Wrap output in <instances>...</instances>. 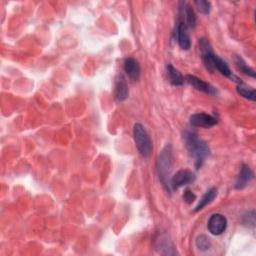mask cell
Here are the masks:
<instances>
[{"mask_svg": "<svg viewBox=\"0 0 256 256\" xmlns=\"http://www.w3.org/2000/svg\"><path fill=\"white\" fill-rule=\"evenodd\" d=\"M182 138L186 149L194 160L196 169L201 168L205 159L210 155V148L208 144L199 138L195 132L190 130H185L183 132Z\"/></svg>", "mask_w": 256, "mask_h": 256, "instance_id": "1", "label": "cell"}, {"mask_svg": "<svg viewBox=\"0 0 256 256\" xmlns=\"http://www.w3.org/2000/svg\"><path fill=\"white\" fill-rule=\"evenodd\" d=\"M199 49L201 51L202 61L207 70L211 72H213L214 70H217L226 77H229L231 79H237L231 72V69L229 68L228 64L219 56L213 53L211 45L207 39L201 38L199 40Z\"/></svg>", "mask_w": 256, "mask_h": 256, "instance_id": "2", "label": "cell"}, {"mask_svg": "<svg viewBox=\"0 0 256 256\" xmlns=\"http://www.w3.org/2000/svg\"><path fill=\"white\" fill-rule=\"evenodd\" d=\"M171 171H172V147L167 144L160 152L157 159V173L160 182L167 191H171Z\"/></svg>", "mask_w": 256, "mask_h": 256, "instance_id": "3", "label": "cell"}, {"mask_svg": "<svg viewBox=\"0 0 256 256\" xmlns=\"http://www.w3.org/2000/svg\"><path fill=\"white\" fill-rule=\"evenodd\" d=\"M133 137H134L135 145L138 151L140 152V154L144 157H148L152 151V142L146 129L142 124L136 123L134 125Z\"/></svg>", "mask_w": 256, "mask_h": 256, "instance_id": "4", "label": "cell"}, {"mask_svg": "<svg viewBox=\"0 0 256 256\" xmlns=\"http://www.w3.org/2000/svg\"><path fill=\"white\" fill-rule=\"evenodd\" d=\"M207 228L213 235H221L227 228V219L220 213H215L210 216L207 222Z\"/></svg>", "mask_w": 256, "mask_h": 256, "instance_id": "5", "label": "cell"}, {"mask_svg": "<svg viewBox=\"0 0 256 256\" xmlns=\"http://www.w3.org/2000/svg\"><path fill=\"white\" fill-rule=\"evenodd\" d=\"M154 246H155V249L160 254H163V255H176V254H178L174 245H173V243L171 242L170 238L165 233L159 234L156 237L155 242H154Z\"/></svg>", "mask_w": 256, "mask_h": 256, "instance_id": "6", "label": "cell"}, {"mask_svg": "<svg viewBox=\"0 0 256 256\" xmlns=\"http://www.w3.org/2000/svg\"><path fill=\"white\" fill-rule=\"evenodd\" d=\"M195 180V175L192 171L183 169L179 170L174 176L171 177L170 185L171 189H178L184 185H188Z\"/></svg>", "mask_w": 256, "mask_h": 256, "instance_id": "7", "label": "cell"}, {"mask_svg": "<svg viewBox=\"0 0 256 256\" xmlns=\"http://www.w3.org/2000/svg\"><path fill=\"white\" fill-rule=\"evenodd\" d=\"M178 21L183 22L188 28H194L196 25V14L191 6L185 2H180L179 7V19Z\"/></svg>", "mask_w": 256, "mask_h": 256, "instance_id": "8", "label": "cell"}, {"mask_svg": "<svg viewBox=\"0 0 256 256\" xmlns=\"http://www.w3.org/2000/svg\"><path fill=\"white\" fill-rule=\"evenodd\" d=\"M217 118L207 113H195L190 116V124L194 127L209 128L216 125Z\"/></svg>", "mask_w": 256, "mask_h": 256, "instance_id": "9", "label": "cell"}, {"mask_svg": "<svg viewBox=\"0 0 256 256\" xmlns=\"http://www.w3.org/2000/svg\"><path fill=\"white\" fill-rule=\"evenodd\" d=\"M185 80L188 84H190L192 87H194L195 89L201 91V92H204L206 94H209V95H216L217 94V89L212 86L211 84L203 81L202 79L194 76V75H187L185 77Z\"/></svg>", "mask_w": 256, "mask_h": 256, "instance_id": "10", "label": "cell"}, {"mask_svg": "<svg viewBox=\"0 0 256 256\" xmlns=\"http://www.w3.org/2000/svg\"><path fill=\"white\" fill-rule=\"evenodd\" d=\"M129 95V89L125 77L122 74H118L114 81V97L117 101L122 102L127 99Z\"/></svg>", "mask_w": 256, "mask_h": 256, "instance_id": "11", "label": "cell"}, {"mask_svg": "<svg viewBox=\"0 0 256 256\" xmlns=\"http://www.w3.org/2000/svg\"><path fill=\"white\" fill-rule=\"evenodd\" d=\"M175 36L178 42V45L183 50H188L191 46L190 37L188 34V27L181 21H178L176 30H175Z\"/></svg>", "mask_w": 256, "mask_h": 256, "instance_id": "12", "label": "cell"}, {"mask_svg": "<svg viewBox=\"0 0 256 256\" xmlns=\"http://www.w3.org/2000/svg\"><path fill=\"white\" fill-rule=\"evenodd\" d=\"M253 178H254V173L251 170V168L248 165L243 164L240 168L239 174L235 182V189L237 190L244 189L252 181Z\"/></svg>", "mask_w": 256, "mask_h": 256, "instance_id": "13", "label": "cell"}, {"mask_svg": "<svg viewBox=\"0 0 256 256\" xmlns=\"http://www.w3.org/2000/svg\"><path fill=\"white\" fill-rule=\"evenodd\" d=\"M124 70L132 80H138L140 77V65L135 58L129 57L124 61Z\"/></svg>", "mask_w": 256, "mask_h": 256, "instance_id": "14", "label": "cell"}, {"mask_svg": "<svg viewBox=\"0 0 256 256\" xmlns=\"http://www.w3.org/2000/svg\"><path fill=\"white\" fill-rule=\"evenodd\" d=\"M166 73L169 82L173 86H181L184 82V78L182 74L172 65V64H167L166 65Z\"/></svg>", "mask_w": 256, "mask_h": 256, "instance_id": "15", "label": "cell"}, {"mask_svg": "<svg viewBox=\"0 0 256 256\" xmlns=\"http://www.w3.org/2000/svg\"><path fill=\"white\" fill-rule=\"evenodd\" d=\"M216 195H217V189H216V188L212 187V188L208 189V190L205 192V194L202 196V198L200 199V201L198 202V204L196 205V207L194 208L193 212H198V211L202 210L205 206H207L208 204H210V203L214 200V198L216 197Z\"/></svg>", "mask_w": 256, "mask_h": 256, "instance_id": "16", "label": "cell"}, {"mask_svg": "<svg viewBox=\"0 0 256 256\" xmlns=\"http://www.w3.org/2000/svg\"><path fill=\"white\" fill-rule=\"evenodd\" d=\"M237 92L243 96L244 98L248 99V100H251V101H255L256 99V92H255V89L247 86L246 84L242 83V82H239L238 83V86H237Z\"/></svg>", "mask_w": 256, "mask_h": 256, "instance_id": "17", "label": "cell"}, {"mask_svg": "<svg viewBox=\"0 0 256 256\" xmlns=\"http://www.w3.org/2000/svg\"><path fill=\"white\" fill-rule=\"evenodd\" d=\"M235 64H236L237 68H238L243 74L248 75V76H250V77H252V78H255V72H254V70H253L251 67H249V66L246 64V62H245L240 56H236V58H235Z\"/></svg>", "mask_w": 256, "mask_h": 256, "instance_id": "18", "label": "cell"}, {"mask_svg": "<svg viewBox=\"0 0 256 256\" xmlns=\"http://www.w3.org/2000/svg\"><path fill=\"white\" fill-rule=\"evenodd\" d=\"M196 247L201 251H206L211 247V241L206 235H200L196 239Z\"/></svg>", "mask_w": 256, "mask_h": 256, "instance_id": "19", "label": "cell"}, {"mask_svg": "<svg viewBox=\"0 0 256 256\" xmlns=\"http://www.w3.org/2000/svg\"><path fill=\"white\" fill-rule=\"evenodd\" d=\"M194 4H195L197 10H198L200 13H202V14H204V15L209 14L210 8H211V4H210L209 1L197 0V1L194 2Z\"/></svg>", "mask_w": 256, "mask_h": 256, "instance_id": "20", "label": "cell"}, {"mask_svg": "<svg viewBox=\"0 0 256 256\" xmlns=\"http://www.w3.org/2000/svg\"><path fill=\"white\" fill-rule=\"evenodd\" d=\"M183 199H184V201H185L186 203L191 204L192 202L195 201L196 195H195L190 189H186V190L184 191V194H183Z\"/></svg>", "mask_w": 256, "mask_h": 256, "instance_id": "21", "label": "cell"}, {"mask_svg": "<svg viewBox=\"0 0 256 256\" xmlns=\"http://www.w3.org/2000/svg\"><path fill=\"white\" fill-rule=\"evenodd\" d=\"M255 216H254V210L250 211L247 213L246 216H244V220H243V223L246 224V225H251L252 227H254L255 225Z\"/></svg>", "mask_w": 256, "mask_h": 256, "instance_id": "22", "label": "cell"}]
</instances>
